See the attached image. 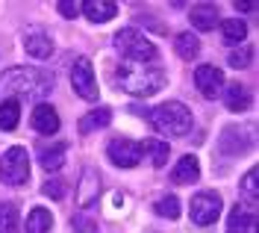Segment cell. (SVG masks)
Wrapping results in <instances>:
<instances>
[{
  "mask_svg": "<svg viewBox=\"0 0 259 233\" xmlns=\"http://www.w3.org/2000/svg\"><path fill=\"white\" fill-rule=\"evenodd\" d=\"M115 83L133 98H153L156 92L165 89V71L156 62H136L124 59L115 68Z\"/></svg>",
  "mask_w": 259,
  "mask_h": 233,
  "instance_id": "6da1fadb",
  "label": "cell"
},
{
  "mask_svg": "<svg viewBox=\"0 0 259 233\" xmlns=\"http://www.w3.org/2000/svg\"><path fill=\"white\" fill-rule=\"evenodd\" d=\"M50 89H53V77L41 68H9L0 74V92L3 98H27V100H38L45 98Z\"/></svg>",
  "mask_w": 259,
  "mask_h": 233,
  "instance_id": "7a4b0ae2",
  "label": "cell"
},
{
  "mask_svg": "<svg viewBox=\"0 0 259 233\" xmlns=\"http://www.w3.org/2000/svg\"><path fill=\"white\" fill-rule=\"evenodd\" d=\"M150 124H153V130L162 136H168V139H180V136H186L192 130L194 118H192V109L186 106V103H180V100H168V103H159L156 109H150Z\"/></svg>",
  "mask_w": 259,
  "mask_h": 233,
  "instance_id": "3957f363",
  "label": "cell"
},
{
  "mask_svg": "<svg viewBox=\"0 0 259 233\" xmlns=\"http://www.w3.org/2000/svg\"><path fill=\"white\" fill-rule=\"evenodd\" d=\"M112 45L124 59H136V62H156V56H159L156 45H153L142 30H136V27L118 30L115 38H112Z\"/></svg>",
  "mask_w": 259,
  "mask_h": 233,
  "instance_id": "277c9868",
  "label": "cell"
},
{
  "mask_svg": "<svg viewBox=\"0 0 259 233\" xmlns=\"http://www.w3.org/2000/svg\"><path fill=\"white\" fill-rule=\"evenodd\" d=\"M30 180V153L15 145L0 157V183L6 186H24Z\"/></svg>",
  "mask_w": 259,
  "mask_h": 233,
  "instance_id": "5b68a950",
  "label": "cell"
},
{
  "mask_svg": "<svg viewBox=\"0 0 259 233\" xmlns=\"http://www.w3.org/2000/svg\"><path fill=\"white\" fill-rule=\"evenodd\" d=\"M221 210H224V201H221V195H218V192H212V189H203V192H197V195L192 198L189 216H192L194 224L206 227V224H212V221H218Z\"/></svg>",
  "mask_w": 259,
  "mask_h": 233,
  "instance_id": "8992f818",
  "label": "cell"
},
{
  "mask_svg": "<svg viewBox=\"0 0 259 233\" xmlns=\"http://www.w3.org/2000/svg\"><path fill=\"white\" fill-rule=\"evenodd\" d=\"M106 157H109V163L118 168H136L142 163V145L139 142H133V139H112L109 145H106Z\"/></svg>",
  "mask_w": 259,
  "mask_h": 233,
  "instance_id": "52a82bcc",
  "label": "cell"
},
{
  "mask_svg": "<svg viewBox=\"0 0 259 233\" xmlns=\"http://www.w3.org/2000/svg\"><path fill=\"white\" fill-rule=\"evenodd\" d=\"M71 86H74V92L80 95L82 100H97V80H95V68L92 62L80 56L74 68H71Z\"/></svg>",
  "mask_w": 259,
  "mask_h": 233,
  "instance_id": "ba28073f",
  "label": "cell"
},
{
  "mask_svg": "<svg viewBox=\"0 0 259 233\" xmlns=\"http://www.w3.org/2000/svg\"><path fill=\"white\" fill-rule=\"evenodd\" d=\"M194 83H197L203 98L215 100L221 95V89H224V74H221V68H215V65H197L194 68Z\"/></svg>",
  "mask_w": 259,
  "mask_h": 233,
  "instance_id": "9c48e42d",
  "label": "cell"
},
{
  "mask_svg": "<svg viewBox=\"0 0 259 233\" xmlns=\"http://www.w3.org/2000/svg\"><path fill=\"white\" fill-rule=\"evenodd\" d=\"M30 124L38 136H53L59 130V115H56V109L50 103H38L30 115Z\"/></svg>",
  "mask_w": 259,
  "mask_h": 233,
  "instance_id": "30bf717a",
  "label": "cell"
},
{
  "mask_svg": "<svg viewBox=\"0 0 259 233\" xmlns=\"http://www.w3.org/2000/svg\"><path fill=\"white\" fill-rule=\"evenodd\" d=\"M189 21H192L194 30H200V33H209V30H215V27L221 24V18H218V9H215L212 3H197V6H192V12H189Z\"/></svg>",
  "mask_w": 259,
  "mask_h": 233,
  "instance_id": "8fae6325",
  "label": "cell"
},
{
  "mask_svg": "<svg viewBox=\"0 0 259 233\" xmlns=\"http://www.w3.org/2000/svg\"><path fill=\"white\" fill-rule=\"evenodd\" d=\"M24 50L30 53L32 59H48L53 53V38L45 30H30L24 35Z\"/></svg>",
  "mask_w": 259,
  "mask_h": 233,
  "instance_id": "7c38bea8",
  "label": "cell"
},
{
  "mask_svg": "<svg viewBox=\"0 0 259 233\" xmlns=\"http://www.w3.org/2000/svg\"><path fill=\"white\" fill-rule=\"evenodd\" d=\"M82 15L89 18L92 24H106L118 15V6L112 0H85L82 3Z\"/></svg>",
  "mask_w": 259,
  "mask_h": 233,
  "instance_id": "4fadbf2b",
  "label": "cell"
},
{
  "mask_svg": "<svg viewBox=\"0 0 259 233\" xmlns=\"http://www.w3.org/2000/svg\"><path fill=\"white\" fill-rule=\"evenodd\" d=\"M221 92H224V103L230 112H244L250 106V92L242 83H227Z\"/></svg>",
  "mask_w": 259,
  "mask_h": 233,
  "instance_id": "5bb4252c",
  "label": "cell"
},
{
  "mask_svg": "<svg viewBox=\"0 0 259 233\" xmlns=\"http://www.w3.org/2000/svg\"><path fill=\"white\" fill-rule=\"evenodd\" d=\"M97 198H100V177H97L95 168H85V174L80 180V207L89 210Z\"/></svg>",
  "mask_w": 259,
  "mask_h": 233,
  "instance_id": "9a60e30c",
  "label": "cell"
},
{
  "mask_svg": "<svg viewBox=\"0 0 259 233\" xmlns=\"http://www.w3.org/2000/svg\"><path fill=\"white\" fill-rule=\"evenodd\" d=\"M200 177V166H197V157H180V163L174 166V171H171V180L180 186L186 183H194Z\"/></svg>",
  "mask_w": 259,
  "mask_h": 233,
  "instance_id": "2e32d148",
  "label": "cell"
},
{
  "mask_svg": "<svg viewBox=\"0 0 259 233\" xmlns=\"http://www.w3.org/2000/svg\"><path fill=\"white\" fill-rule=\"evenodd\" d=\"M227 233H256V216L244 207H236L227 221Z\"/></svg>",
  "mask_w": 259,
  "mask_h": 233,
  "instance_id": "e0dca14e",
  "label": "cell"
},
{
  "mask_svg": "<svg viewBox=\"0 0 259 233\" xmlns=\"http://www.w3.org/2000/svg\"><path fill=\"white\" fill-rule=\"evenodd\" d=\"M112 121V109L109 106H97V109H92L89 115L80 118V133H95V130H100V127H106Z\"/></svg>",
  "mask_w": 259,
  "mask_h": 233,
  "instance_id": "ac0fdd59",
  "label": "cell"
},
{
  "mask_svg": "<svg viewBox=\"0 0 259 233\" xmlns=\"http://www.w3.org/2000/svg\"><path fill=\"white\" fill-rule=\"evenodd\" d=\"M50 227H53V216H50V210H45V207L30 210V216L24 221V233H48Z\"/></svg>",
  "mask_w": 259,
  "mask_h": 233,
  "instance_id": "d6986e66",
  "label": "cell"
},
{
  "mask_svg": "<svg viewBox=\"0 0 259 233\" xmlns=\"http://www.w3.org/2000/svg\"><path fill=\"white\" fill-rule=\"evenodd\" d=\"M221 35H224L227 45H242L247 38V24L242 18H224L221 21Z\"/></svg>",
  "mask_w": 259,
  "mask_h": 233,
  "instance_id": "ffe728a7",
  "label": "cell"
},
{
  "mask_svg": "<svg viewBox=\"0 0 259 233\" xmlns=\"http://www.w3.org/2000/svg\"><path fill=\"white\" fill-rule=\"evenodd\" d=\"M18 121H21V106H18V100L3 98V103H0V130L12 133L18 127Z\"/></svg>",
  "mask_w": 259,
  "mask_h": 233,
  "instance_id": "44dd1931",
  "label": "cell"
},
{
  "mask_svg": "<svg viewBox=\"0 0 259 233\" xmlns=\"http://www.w3.org/2000/svg\"><path fill=\"white\" fill-rule=\"evenodd\" d=\"M142 153H147L150 163L156 168H162L168 163V157H171V148H168V142H159V139H145L142 142Z\"/></svg>",
  "mask_w": 259,
  "mask_h": 233,
  "instance_id": "7402d4cb",
  "label": "cell"
},
{
  "mask_svg": "<svg viewBox=\"0 0 259 233\" xmlns=\"http://www.w3.org/2000/svg\"><path fill=\"white\" fill-rule=\"evenodd\" d=\"M65 150H68V145H65V142H56V148L41 150V166H45V171H59V168H62Z\"/></svg>",
  "mask_w": 259,
  "mask_h": 233,
  "instance_id": "603a6c76",
  "label": "cell"
},
{
  "mask_svg": "<svg viewBox=\"0 0 259 233\" xmlns=\"http://www.w3.org/2000/svg\"><path fill=\"white\" fill-rule=\"evenodd\" d=\"M0 233H21L18 230V207L9 201H0Z\"/></svg>",
  "mask_w": 259,
  "mask_h": 233,
  "instance_id": "cb8c5ba5",
  "label": "cell"
},
{
  "mask_svg": "<svg viewBox=\"0 0 259 233\" xmlns=\"http://www.w3.org/2000/svg\"><path fill=\"white\" fill-rule=\"evenodd\" d=\"M174 48H177V53L183 59H194V56L200 53V42L194 38V33H180L177 38H174Z\"/></svg>",
  "mask_w": 259,
  "mask_h": 233,
  "instance_id": "d4e9b609",
  "label": "cell"
},
{
  "mask_svg": "<svg viewBox=\"0 0 259 233\" xmlns=\"http://www.w3.org/2000/svg\"><path fill=\"white\" fill-rule=\"evenodd\" d=\"M156 213H159L162 218H177L180 216V201L174 198V195H165V198L156 201Z\"/></svg>",
  "mask_w": 259,
  "mask_h": 233,
  "instance_id": "484cf974",
  "label": "cell"
},
{
  "mask_svg": "<svg viewBox=\"0 0 259 233\" xmlns=\"http://www.w3.org/2000/svg\"><path fill=\"white\" fill-rule=\"evenodd\" d=\"M250 59H253V48H250V45H244L242 50H233V53L227 56L230 68H247L250 65Z\"/></svg>",
  "mask_w": 259,
  "mask_h": 233,
  "instance_id": "4316f807",
  "label": "cell"
},
{
  "mask_svg": "<svg viewBox=\"0 0 259 233\" xmlns=\"http://www.w3.org/2000/svg\"><path fill=\"white\" fill-rule=\"evenodd\" d=\"M242 186H244V192H247V198L256 204V198H259V189H256V168H250V171L244 174Z\"/></svg>",
  "mask_w": 259,
  "mask_h": 233,
  "instance_id": "83f0119b",
  "label": "cell"
},
{
  "mask_svg": "<svg viewBox=\"0 0 259 233\" xmlns=\"http://www.w3.org/2000/svg\"><path fill=\"white\" fill-rule=\"evenodd\" d=\"M41 192H45L48 198H53V201H62L65 198V183L62 180H48V183L41 186Z\"/></svg>",
  "mask_w": 259,
  "mask_h": 233,
  "instance_id": "f1b7e54d",
  "label": "cell"
},
{
  "mask_svg": "<svg viewBox=\"0 0 259 233\" xmlns=\"http://www.w3.org/2000/svg\"><path fill=\"white\" fill-rule=\"evenodd\" d=\"M56 9L65 18H77L82 12V3H77V0H62V3H56Z\"/></svg>",
  "mask_w": 259,
  "mask_h": 233,
  "instance_id": "f546056e",
  "label": "cell"
},
{
  "mask_svg": "<svg viewBox=\"0 0 259 233\" xmlns=\"http://www.w3.org/2000/svg\"><path fill=\"white\" fill-rule=\"evenodd\" d=\"M74 227H77V233H97L95 227V221L92 218H85V216H74Z\"/></svg>",
  "mask_w": 259,
  "mask_h": 233,
  "instance_id": "4dcf8cb0",
  "label": "cell"
},
{
  "mask_svg": "<svg viewBox=\"0 0 259 233\" xmlns=\"http://www.w3.org/2000/svg\"><path fill=\"white\" fill-rule=\"evenodd\" d=\"M233 6H236L239 12H256V3H250V0H236Z\"/></svg>",
  "mask_w": 259,
  "mask_h": 233,
  "instance_id": "1f68e13d",
  "label": "cell"
}]
</instances>
